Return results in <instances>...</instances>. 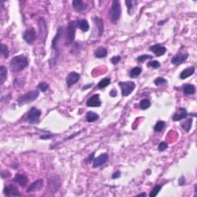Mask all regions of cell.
Segmentation results:
<instances>
[{
	"instance_id": "44",
	"label": "cell",
	"mask_w": 197,
	"mask_h": 197,
	"mask_svg": "<svg viewBox=\"0 0 197 197\" xmlns=\"http://www.w3.org/2000/svg\"><path fill=\"white\" fill-rule=\"evenodd\" d=\"M109 95H110L112 97H116V96H117V91L115 89H112L110 91V93H109Z\"/></svg>"
},
{
	"instance_id": "27",
	"label": "cell",
	"mask_w": 197,
	"mask_h": 197,
	"mask_svg": "<svg viewBox=\"0 0 197 197\" xmlns=\"http://www.w3.org/2000/svg\"><path fill=\"white\" fill-rule=\"evenodd\" d=\"M192 118H189L186 120L185 122H183L181 123V126L182 128L183 129V130L186 133H189V130L191 129V126H192Z\"/></svg>"
},
{
	"instance_id": "21",
	"label": "cell",
	"mask_w": 197,
	"mask_h": 197,
	"mask_svg": "<svg viewBox=\"0 0 197 197\" xmlns=\"http://www.w3.org/2000/svg\"><path fill=\"white\" fill-rule=\"evenodd\" d=\"M76 25L78 28H80L82 32H87L89 29V25L88 21L85 19H79L76 22Z\"/></svg>"
},
{
	"instance_id": "45",
	"label": "cell",
	"mask_w": 197,
	"mask_h": 197,
	"mask_svg": "<svg viewBox=\"0 0 197 197\" xmlns=\"http://www.w3.org/2000/svg\"><path fill=\"white\" fill-rule=\"evenodd\" d=\"M94 156H95V153H93L90 154V156H89V158L87 159H85V160H87V162H92V160L93 159V158H94Z\"/></svg>"
},
{
	"instance_id": "23",
	"label": "cell",
	"mask_w": 197,
	"mask_h": 197,
	"mask_svg": "<svg viewBox=\"0 0 197 197\" xmlns=\"http://www.w3.org/2000/svg\"><path fill=\"white\" fill-rule=\"evenodd\" d=\"M108 54V51L106 48L104 47H99L96 49V50L95 51L94 55L96 58L98 59H102L106 57Z\"/></svg>"
},
{
	"instance_id": "17",
	"label": "cell",
	"mask_w": 197,
	"mask_h": 197,
	"mask_svg": "<svg viewBox=\"0 0 197 197\" xmlns=\"http://www.w3.org/2000/svg\"><path fill=\"white\" fill-rule=\"evenodd\" d=\"M189 57V53L183 52V53H179L172 59V63L176 66L180 65L181 63H184Z\"/></svg>"
},
{
	"instance_id": "6",
	"label": "cell",
	"mask_w": 197,
	"mask_h": 197,
	"mask_svg": "<svg viewBox=\"0 0 197 197\" xmlns=\"http://www.w3.org/2000/svg\"><path fill=\"white\" fill-rule=\"evenodd\" d=\"M42 112L36 107H32L30 109L28 112L27 113L26 119L28 121V123L31 124H36L40 121V116H41Z\"/></svg>"
},
{
	"instance_id": "48",
	"label": "cell",
	"mask_w": 197,
	"mask_h": 197,
	"mask_svg": "<svg viewBox=\"0 0 197 197\" xmlns=\"http://www.w3.org/2000/svg\"><path fill=\"white\" fill-rule=\"evenodd\" d=\"M146 193H141V194H139L137 196H146Z\"/></svg>"
},
{
	"instance_id": "28",
	"label": "cell",
	"mask_w": 197,
	"mask_h": 197,
	"mask_svg": "<svg viewBox=\"0 0 197 197\" xmlns=\"http://www.w3.org/2000/svg\"><path fill=\"white\" fill-rule=\"evenodd\" d=\"M150 106H151V103L148 99H143L139 103V107L142 110H146L147 109L150 107Z\"/></svg>"
},
{
	"instance_id": "16",
	"label": "cell",
	"mask_w": 197,
	"mask_h": 197,
	"mask_svg": "<svg viewBox=\"0 0 197 197\" xmlns=\"http://www.w3.org/2000/svg\"><path fill=\"white\" fill-rule=\"evenodd\" d=\"M3 192L7 196H10V195H13V196H19L21 195V194L19 193L18 189L13 185L9 184V186H5L3 189Z\"/></svg>"
},
{
	"instance_id": "5",
	"label": "cell",
	"mask_w": 197,
	"mask_h": 197,
	"mask_svg": "<svg viewBox=\"0 0 197 197\" xmlns=\"http://www.w3.org/2000/svg\"><path fill=\"white\" fill-rule=\"evenodd\" d=\"M122 89V96H128L133 93V90L136 88V84L132 81H128V82H120L119 83Z\"/></svg>"
},
{
	"instance_id": "2",
	"label": "cell",
	"mask_w": 197,
	"mask_h": 197,
	"mask_svg": "<svg viewBox=\"0 0 197 197\" xmlns=\"http://www.w3.org/2000/svg\"><path fill=\"white\" fill-rule=\"evenodd\" d=\"M121 13L122 9L120 2L119 0H113L109 12V16L111 22H113V23H117L120 19Z\"/></svg>"
},
{
	"instance_id": "24",
	"label": "cell",
	"mask_w": 197,
	"mask_h": 197,
	"mask_svg": "<svg viewBox=\"0 0 197 197\" xmlns=\"http://www.w3.org/2000/svg\"><path fill=\"white\" fill-rule=\"evenodd\" d=\"M183 93L186 95H193L195 93V87L192 84H186L183 85Z\"/></svg>"
},
{
	"instance_id": "22",
	"label": "cell",
	"mask_w": 197,
	"mask_h": 197,
	"mask_svg": "<svg viewBox=\"0 0 197 197\" xmlns=\"http://www.w3.org/2000/svg\"><path fill=\"white\" fill-rule=\"evenodd\" d=\"M195 72V68L194 67H188L187 69H185L180 75V77L181 79H185L189 76H192Z\"/></svg>"
},
{
	"instance_id": "9",
	"label": "cell",
	"mask_w": 197,
	"mask_h": 197,
	"mask_svg": "<svg viewBox=\"0 0 197 197\" xmlns=\"http://www.w3.org/2000/svg\"><path fill=\"white\" fill-rule=\"evenodd\" d=\"M40 25V40L43 43H45L47 36V25L46 22L43 18H41L39 21Z\"/></svg>"
},
{
	"instance_id": "34",
	"label": "cell",
	"mask_w": 197,
	"mask_h": 197,
	"mask_svg": "<svg viewBox=\"0 0 197 197\" xmlns=\"http://www.w3.org/2000/svg\"><path fill=\"white\" fill-rule=\"evenodd\" d=\"M136 2H133V1H131V0H126V4L127 6V9H128V13L129 14H132V13L134 10L135 6H133V4L135 3Z\"/></svg>"
},
{
	"instance_id": "32",
	"label": "cell",
	"mask_w": 197,
	"mask_h": 197,
	"mask_svg": "<svg viewBox=\"0 0 197 197\" xmlns=\"http://www.w3.org/2000/svg\"><path fill=\"white\" fill-rule=\"evenodd\" d=\"M142 73V68L140 67H134L132 69V70L130 71V77L132 78H136L140 75V73Z\"/></svg>"
},
{
	"instance_id": "46",
	"label": "cell",
	"mask_w": 197,
	"mask_h": 197,
	"mask_svg": "<svg viewBox=\"0 0 197 197\" xmlns=\"http://www.w3.org/2000/svg\"><path fill=\"white\" fill-rule=\"evenodd\" d=\"M93 84H89V85H84V87H82V90H85L86 89H89V88H91V86L93 85Z\"/></svg>"
},
{
	"instance_id": "20",
	"label": "cell",
	"mask_w": 197,
	"mask_h": 197,
	"mask_svg": "<svg viewBox=\"0 0 197 197\" xmlns=\"http://www.w3.org/2000/svg\"><path fill=\"white\" fill-rule=\"evenodd\" d=\"M13 181L15 183H18L19 185H20L22 187H24V186H25L27 185L28 180L26 176L22 175V174H17L14 177V179H13Z\"/></svg>"
},
{
	"instance_id": "10",
	"label": "cell",
	"mask_w": 197,
	"mask_h": 197,
	"mask_svg": "<svg viewBox=\"0 0 197 197\" xmlns=\"http://www.w3.org/2000/svg\"><path fill=\"white\" fill-rule=\"evenodd\" d=\"M43 186H44V181H43V179H39V180L33 182L31 185H29V186L27 188L26 192H36V191H40L43 189Z\"/></svg>"
},
{
	"instance_id": "30",
	"label": "cell",
	"mask_w": 197,
	"mask_h": 197,
	"mask_svg": "<svg viewBox=\"0 0 197 197\" xmlns=\"http://www.w3.org/2000/svg\"><path fill=\"white\" fill-rule=\"evenodd\" d=\"M110 83L111 79H109V78H105V79H103L99 83H98L97 86L99 89H103L105 88V87H107Z\"/></svg>"
},
{
	"instance_id": "4",
	"label": "cell",
	"mask_w": 197,
	"mask_h": 197,
	"mask_svg": "<svg viewBox=\"0 0 197 197\" xmlns=\"http://www.w3.org/2000/svg\"><path fill=\"white\" fill-rule=\"evenodd\" d=\"M76 23L74 21L69 22L67 26V32L65 40V46H69L74 42L75 36H76Z\"/></svg>"
},
{
	"instance_id": "35",
	"label": "cell",
	"mask_w": 197,
	"mask_h": 197,
	"mask_svg": "<svg viewBox=\"0 0 197 197\" xmlns=\"http://www.w3.org/2000/svg\"><path fill=\"white\" fill-rule=\"evenodd\" d=\"M166 82H167V80H166V79H164V78H162V77H158V78H156V79L154 80L155 85H157V86L164 85V84H166Z\"/></svg>"
},
{
	"instance_id": "8",
	"label": "cell",
	"mask_w": 197,
	"mask_h": 197,
	"mask_svg": "<svg viewBox=\"0 0 197 197\" xmlns=\"http://www.w3.org/2000/svg\"><path fill=\"white\" fill-rule=\"evenodd\" d=\"M61 186L60 179L58 176H52L48 180V187L52 192H56Z\"/></svg>"
},
{
	"instance_id": "42",
	"label": "cell",
	"mask_w": 197,
	"mask_h": 197,
	"mask_svg": "<svg viewBox=\"0 0 197 197\" xmlns=\"http://www.w3.org/2000/svg\"><path fill=\"white\" fill-rule=\"evenodd\" d=\"M185 183H186V180H185L184 176H182L179 179V185H180V186H183V185H185Z\"/></svg>"
},
{
	"instance_id": "12",
	"label": "cell",
	"mask_w": 197,
	"mask_h": 197,
	"mask_svg": "<svg viewBox=\"0 0 197 197\" xmlns=\"http://www.w3.org/2000/svg\"><path fill=\"white\" fill-rule=\"evenodd\" d=\"M80 79V75L76 72H71L66 76V85L68 87H71L74 84L77 83L78 81Z\"/></svg>"
},
{
	"instance_id": "7",
	"label": "cell",
	"mask_w": 197,
	"mask_h": 197,
	"mask_svg": "<svg viewBox=\"0 0 197 197\" xmlns=\"http://www.w3.org/2000/svg\"><path fill=\"white\" fill-rule=\"evenodd\" d=\"M23 40L26 42L28 44H32L33 43L34 41L36 40V31L34 28L31 27L25 30L23 32Z\"/></svg>"
},
{
	"instance_id": "14",
	"label": "cell",
	"mask_w": 197,
	"mask_h": 197,
	"mask_svg": "<svg viewBox=\"0 0 197 197\" xmlns=\"http://www.w3.org/2000/svg\"><path fill=\"white\" fill-rule=\"evenodd\" d=\"M109 159V156L107 153H103L97 158L94 159L93 160V168H98L103 166V164L106 163Z\"/></svg>"
},
{
	"instance_id": "40",
	"label": "cell",
	"mask_w": 197,
	"mask_h": 197,
	"mask_svg": "<svg viewBox=\"0 0 197 197\" xmlns=\"http://www.w3.org/2000/svg\"><path fill=\"white\" fill-rule=\"evenodd\" d=\"M120 60H121V57H120L119 55H115V56L111 58L110 62L113 65H116L119 62H120Z\"/></svg>"
},
{
	"instance_id": "1",
	"label": "cell",
	"mask_w": 197,
	"mask_h": 197,
	"mask_svg": "<svg viewBox=\"0 0 197 197\" xmlns=\"http://www.w3.org/2000/svg\"><path fill=\"white\" fill-rule=\"evenodd\" d=\"M10 70L13 73H19L28 66V59L25 55H19L13 57L10 61Z\"/></svg>"
},
{
	"instance_id": "33",
	"label": "cell",
	"mask_w": 197,
	"mask_h": 197,
	"mask_svg": "<svg viewBox=\"0 0 197 197\" xmlns=\"http://www.w3.org/2000/svg\"><path fill=\"white\" fill-rule=\"evenodd\" d=\"M162 187V185H156V186H154V188L153 189V190L151 191V192H150V197L156 196V195H158V193L159 192V191L161 190Z\"/></svg>"
},
{
	"instance_id": "25",
	"label": "cell",
	"mask_w": 197,
	"mask_h": 197,
	"mask_svg": "<svg viewBox=\"0 0 197 197\" xmlns=\"http://www.w3.org/2000/svg\"><path fill=\"white\" fill-rule=\"evenodd\" d=\"M7 69L4 66H0V85H2L7 79Z\"/></svg>"
},
{
	"instance_id": "3",
	"label": "cell",
	"mask_w": 197,
	"mask_h": 197,
	"mask_svg": "<svg viewBox=\"0 0 197 197\" xmlns=\"http://www.w3.org/2000/svg\"><path fill=\"white\" fill-rule=\"evenodd\" d=\"M40 93L37 90H32V91H29L28 93H25V94L22 95L17 100L18 105L19 106H22L23 105L27 104V103H32L35 101L38 98Z\"/></svg>"
},
{
	"instance_id": "13",
	"label": "cell",
	"mask_w": 197,
	"mask_h": 197,
	"mask_svg": "<svg viewBox=\"0 0 197 197\" xmlns=\"http://www.w3.org/2000/svg\"><path fill=\"white\" fill-rule=\"evenodd\" d=\"M150 50L156 55V56H162L166 52V48L160 44H155L150 47Z\"/></svg>"
},
{
	"instance_id": "15",
	"label": "cell",
	"mask_w": 197,
	"mask_h": 197,
	"mask_svg": "<svg viewBox=\"0 0 197 197\" xmlns=\"http://www.w3.org/2000/svg\"><path fill=\"white\" fill-rule=\"evenodd\" d=\"M100 95L95 94L89 99L86 102V105L89 107H100L101 106V101L100 99Z\"/></svg>"
},
{
	"instance_id": "18",
	"label": "cell",
	"mask_w": 197,
	"mask_h": 197,
	"mask_svg": "<svg viewBox=\"0 0 197 197\" xmlns=\"http://www.w3.org/2000/svg\"><path fill=\"white\" fill-rule=\"evenodd\" d=\"M188 113L187 111L185 108H180V109L177 110V112L172 116V120L173 121H180V120L183 119H186L187 117Z\"/></svg>"
},
{
	"instance_id": "41",
	"label": "cell",
	"mask_w": 197,
	"mask_h": 197,
	"mask_svg": "<svg viewBox=\"0 0 197 197\" xmlns=\"http://www.w3.org/2000/svg\"><path fill=\"white\" fill-rule=\"evenodd\" d=\"M120 176H121V172H120L119 171H116V172H113V174H112V179H113V180H116V179L119 178Z\"/></svg>"
},
{
	"instance_id": "43",
	"label": "cell",
	"mask_w": 197,
	"mask_h": 197,
	"mask_svg": "<svg viewBox=\"0 0 197 197\" xmlns=\"http://www.w3.org/2000/svg\"><path fill=\"white\" fill-rule=\"evenodd\" d=\"M52 137H54V135H43V136H40L41 139H52Z\"/></svg>"
},
{
	"instance_id": "19",
	"label": "cell",
	"mask_w": 197,
	"mask_h": 197,
	"mask_svg": "<svg viewBox=\"0 0 197 197\" xmlns=\"http://www.w3.org/2000/svg\"><path fill=\"white\" fill-rule=\"evenodd\" d=\"M72 5L73 9L79 13L84 11L87 8V4L85 3L82 0H74L72 2Z\"/></svg>"
},
{
	"instance_id": "11",
	"label": "cell",
	"mask_w": 197,
	"mask_h": 197,
	"mask_svg": "<svg viewBox=\"0 0 197 197\" xmlns=\"http://www.w3.org/2000/svg\"><path fill=\"white\" fill-rule=\"evenodd\" d=\"M93 22L96 26V30L97 32V36L100 37L103 33L104 31V22L103 20L100 17L93 18Z\"/></svg>"
},
{
	"instance_id": "31",
	"label": "cell",
	"mask_w": 197,
	"mask_h": 197,
	"mask_svg": "<svg viewBox=\"0 0 197 197\" xmlns=\"http://www.w3.org/2000/svg\"><path fill=\"white\" fill-rule=\"evenodd\" d=\"M9 55V48L6 45L1 44V55L2 58L7 59Z\"/></svg>"
},
{
	"instance_id": "29",
	"label": "cell",
	"mask_w": 197,
	"mask_h": 197,
	"mask_svg": "<svg viewBox=\"0 0 197 197\" xmlns=\"http://www.w3.org/2000/svg\"><path fill=\"white\" fill-rule=\"evenodd\" d=\"M166 126V123L164 121H158L154 126V131L156 133H160L163 130V129Z\"/></svg>"
},
{
	"instance_id": "36",
	"label": "cell",
	"mask_w": 197,
	"mask_h": 197,
	"mask_svg": "<svg viewBox=\"0 0 197 197\" xmlns=\"http://www.w3.org/2000/svg\"><path fill=\"white\" fill-rule=\"evenodd\" d=\"M148 66L151 67V68H153V69H158L159 68V67L161 66V64L159 63L158 61H156V60H154V61H151L150 62V63H148V65H147Z\"/></svg>"
},
{
	"instance_id": "39",
	"label": "cell",
	"mask_w": 197,
	"mask_h": 197,
	"mask_svg": "<svg viewBox=\"0 0 197 197\" xmlns=\"http://www.w3.org/2000/svg\"><path fill=\"white\" fill-rule=\"evenodd\" d=\"M167 148H168V144L166 143V142H160V144H159V146H158V150H159V152H163L165 151Z\"/></svg>"
},
{
	"instance_id": "47",
	"label": "cell",
	"mask_w": 197,
	"mask_h": 197,
	"mask_svg": "<svg viewBox=\"0 0 197 197\" xmlns=\"http://www.w3.org/2000/svg\"><path fill=\"white\" fill-rule=\"evenodd\" d=\"M166 21H167V20L161 21V22H159V23H158V24H159V25H163V24H164V23H165V22H166Z\"/></svg>"
},
{
	"instance_id": "26",
	"label": "cell",
	"mask_w": 197,
	"mask_h": 197,
	"mask_svg": "<svg viewBox=\"0 0 197 197\" xmlns=\"http://www.w3.org/2000/svg\"><path fill=\"white\" fill-rule=\"evenodd\" d=\"M99 115L96 114V112H93L92 111H89L85 115V119L89 123H93V122L96 121L97 119H99Z\"/></svg>"
},
{
	"instance_id": "37",
	"label": "cell",
	"mask_w": 197,
	"mask_h": 197,
	"mask_svg": "<svg viewBox=\"0 0 197 197\" xmlns=\"http://www.w3.org/2000/svg\"><path fill=\"white\" fill-rule=\"evenodd\" d=\"M49 84L46 83V82H40V83L38 85V88L40 89L42 92H46V90L49 89Z\"/></svg>"
},
{
	"instance_id": "38",
	"label": "cell",
	"mask_w": 197,
	"mask_h": 197,
	"mask_svg": "<svg viewBox=\"0 0 197 197\" xmlns=\"http://www.w3.org/2000/svg\"><path fill=\"white\" fill-rule=\"evenodd\" d=\"M152 58H153V56L150 55H139V56L136 59V60H137L139 63H143V62L146 61V59H152Z\"/></svg>"
}]
</instances>
